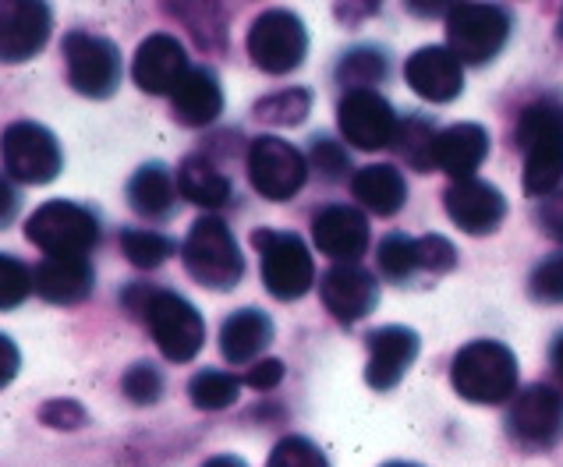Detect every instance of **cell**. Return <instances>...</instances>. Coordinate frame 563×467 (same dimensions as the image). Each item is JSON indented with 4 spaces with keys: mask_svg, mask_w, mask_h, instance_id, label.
<instances>
[{
    "mask_svg": "<svg viewBox=\"0 0 563 467\" xmlns=\"http://www.w3.org/2000/svg\"><path fill=\"white\" fill-rule=\"evenodd\" d=\"M124 309L146 322L164 358L185 365L202 351V341H206L202 315L196 312V304L185 301L181 294L159 291V287H150V283H132L124 291Z\"/></svg>",
    "mask_w": 563,
    "mask_h": 467,
    "instance_id": "obj_1",
    "label": "cell"
},
{
    "mask_svg": "<svg viewBox=\"0 0 563 467\" xmlns=\"http://www.w3.org/2000/svg\"><path fill=\"white\" fill-rule=\"evenodd\" d=\"M518 146L525 153V191L528 196H553L563 185V107L539 100L521 110Z\"/></svg>",
    "mask_w": 563,
    "mask_h": 467,
    "instance_id": "obj_2",
    "label": "cell"
},
{
    "mask_svg": "<svg viewBox=\"0 0 563 467\" xmlns=\"http://www.w3.org/2000/svg\"><path fill=\"white\" fill-rule=\"evenodd\" d=\"M450 382L468 404H504L518 390V358L500 341H475L457 351Z\"/></svg>",
    "mask_w": 563,
    "mask_h": 467,
    "instance_id": "obj_3",
    "label": "cell"
},
{
    "mask_svg": "<svg viewBox=\"0 0 563 467\" xmlns=\"http://www.w3.org/2000/svg\"><path fill=\"white\" fill-rule=\"evenodd\" d=\"M181 255L188 277L209 287V291H234L245 277V259H241L238 241L228 223L217 216H202L191 223Z\"/></svg>",
    "mask_w": 563,
    "mask_h": 467,
    "instance_id": "obj_4",
    "label": "cell"
},
{
    "mask_svg": "<svg viewBox=\"0 0 563 467\" xmlns=\"http://www.w3.org/2000/svg\"><path fill=\"white\" fill-rule=\"evenodd\" d=\"M25 237L46 259H86L100 241V220L86 205L54 199L25 220Z\"/></svg>",
    "mask_w": 563,
    "mask_h": 467,
    "instance_id": "obj_5",
    "label": "cell"
},
{
    "mask_svg": "<svg viewBox=\"0 0 563 467\" xmlns=\"http://www.w3.org/2000/svg\"><path fill=\"white\" fill-rule=\"evenodd\" d=\"M252 245L260 248L263 283L277 301H298L312 291L316 266L309 245L291 231H255Z\"/></svg>",
    "mask_w": 563,
    "mask_h": 467,
    "instance_id": "obj_6",
    "label": "cell"
},
{
    "mask_svg": "<svg viewBox=\"0 0 563 467\" xmlns=\"http://www.w3.org/2000/svg\"><path fill=\"white\" fill-rule=\"evenodd\" d=\"M510 36V14L496 4H454L446 11V51L461 64H489Z\"/></svg>",
    "mask_w": 563,
    "mask_h": 467,
    "instance_id": "obj_7",
    "label": "cell"
},
{
    "mask_svg": "<svg viewBox=\"0 0 563 467\" xmlns=\"http://www.w3.org/2000/svg\"><path fill=\"white\" fill-rule=\"evenodd\" d=\"M64 64L68 82L86 100H110L121 82V51L107 36L75 29L64 36Z\"/></svg>",
    "mask_w": 563,
    "mask_h": 467,
    "instance_id": "obj_8",
    "label": "cell"
},
{
    "mask_svg": "<svg viewBox=\"0 0 563 467\" xmlns=\"http://www.w3.org/2000/svg\"><path fill=\"white\" fill-rule=\"evenodd\" d=\"M0 164L22 185H51L64 167V156L51 127L14 121L0 135Z\"/></svg>",
    "mask_w": 563,
    "mask_h": 467,
    "instance_id": "obj_9",
    "label": "cell"
},
{
    "mask_svg": "<svg viewBox=\"0 0 563 467\" xmlns=\"http://www.w3.org/2000/svg\"><path fill=\"white\" fill-rule=\"evenodd\" d=\"M305 51H309V32L295 11H263L249 29V57L266 75H287L301 68Z\"/></svg>",
    "mask_w": 563,
    "mask_h": 467,
    "instance_id": "obj_10",
    "label": "cell"
},
{
    "mask_svg": "<svg viewBox=\"0 0 563 467\" xmlns=\"http://www.w3.org/2000/svg\"><path fill=\"white\" fill-rule=\"evenodd\" d=\"M305 177H309V164L305 156L277 135H263L249 146V181L269 202H287L295 199Z\"/></svg>",
    "mask_w": 563,
    "mask_h": 467,
    "instance_id": "obj_11",
    "label": "cell"
},
{
    "mask_svg": "<svg viewBox=\"0 0 563 467\" xmlns=\"http://www.w3.org/2000/svg\"><path fill=\"white\" fill-rule=\"evenodd\" d=\"M54 11L43 0H0V64H25L51 43Z\"/></svg>",
    "mask_w": 563,
    "mask_h": 467,
    "instance_id": "obj_12",
    "label": "cell"
},
{
    "mask_svg": "<svg viewBox=\"0 0 563 467\" xmlns=\"http://www.w3.org/2000/svg\"><path fill=\"white\" fill-rule=\"evenodd\" d=\"M336 124H341V135L351 146L373 153L390 146L400 121L379 92H347L336 107Z\"/></svg>",
    "mask_w": 563,
    "mask_h": 467,
    "instance_id": "obj_13",
    "label": "cell"
},
{
    "mask_svg": "<svg viewBox=\"0 0 563 467\" xmlns=\"http://www.w3.org/2000/svg\"><path fill=\"white\" fill-rule=\"evenodd\" d=\"M188 54L185 46L167 36V32H153L139 43L135 60H132V78L142 92L150 96H174V89L181 86V78L188 75Z\"/></svg>",
    "mask_w": 563,
    "mask_h": 467,
    "instance_id": "obj_14",
    "label": "cell"
},
{
    "mask_svg": "<svg viewBox=\"0 0 563 467\" xmlns=\"http://www.w3.org/2000/svg\"><path fill=\"white\" fill-rule=\"evenodd\" d=\"M514 436L528 446H553L563 436V393L553 386H528V390L514 400L510 411Z\"/></svg>",
    "mask_w": 563,
    "mask_h": 467,
    "instance_id": "obj_15",
    "label": "cell"
},
{
    "mask_svg": "<svg viewBox=\"0 0 563 467\" xmlns=\"http://www.w3.org/2000/svg\"><path fill=\"white\" fill-rule=\"evenodd\" d=\"M446 216L464 234H493L507 216V199L489 181H454L446 188Z\"/></svg>",
    "mask_w": 563,
    "mask_h": 467,
    "instance_id": "obj_16",
    "label": "cell"
},
{
    "mask_svg": "<svg viewBox=\"0 0 563 467\" xmlns=\"http://www.w3.org/2000/svg\"><path fill=\"white\" fill-rule=\"evenodd\" d=\"M312 241L336 266H351L368 248V223L351 205H327L312 220Z\"/></svg>",
    "mask_w": 563,
    "mask_h": 467,
    "instance_id": "obj_17",
    "label": "cell"
},
{
    "mask_svg": "<svg viewBox=\"0 0 563 467\" xmlns=\"http://www.w3.org/2000/svg\"><path fill=\"white\" fill-rule=\"evenodd\" d=\"M405 78H408V86L429 103H450V100H457L464 89L461 60L450 54L446 46L415 51L405 64Z\"/></svg>",
    "mask_w": 563,
    "mask_h": 467,
    "instance_id": "obj_18",
    "label": "cell"
},
{
    "mask_svg": "<svg viewBox=\"0 0 563 467\" xmlns=\"http://www.w3.org/2000/svg\"><path fill=\"white\" fill-rule=\"evenodd\" d=\"M379 283L362 266H333L323 277V304L336 322H358L376 309Z\"/></svg>",
    "mask_w": 563,
    "mask_h": 467,
    "instance_id": "obj_19",
    "label": "cell"
},
{
    "mask_svg": "<svg viewBox=\"0 0 563 467\" xmlns=\"http://www.w3.org/2000/svg\"><path fill=\"white\" fill-rule=\"evenodd\" d=\"M418 354V333L408 326H383L368 336V368L365 379L373 390H390L411 368Z\"/></svg>",
    "mask_w": 563,
    "mask_h": 467,
    "instance_id": "obj_20",
    "label": "cell"
},
{
    "mask_svg": "<svg viewBox=\"0 0 563 467\" xmlns=\"http://www.w3.org/2000/svg\"><path fill=\"white\" fill-rule=\"evenodd\" d=\"M489 156V132L482 124H454L437 135L432 164L454 181H472V174L486 164Z\"/></svg>",
    "mask_w": 563,
    "mask_h": 467,
    "instance_id": "obj_21",
    "label": "cell"
},
{
    "mask_svg": "<svg viewBox=\"0 0 563 467\" xmlns=\"http://www.w3.org/2000/svg\"><path fill=\"white\" fill-rule=\"evenodd\" d=\"M96 273L89 259H43L32 269V291L51 304H78L92 294Z\"/></svg>",
    "mask_w": 563,
    "mask_h": 467,
    "instance_id": "obj_22",
    "label": "cell"
},
{
    "mask_svg": "<svg viewBox=\"0 0 563 467\" xmlns=\"http://www.w3.org/2000/svg\"><path fill=\"white\" fill-rule=\"evenodd\" d=\"M170 100H174V118H178L181 124H188V127H206V124H213L220 118V110H223V89H220L213 71L191 68L181 78V86L174 89Z\"/></svg>",
    "mask_w": 563,
    "mask_h": 467,
    "instance_id": "obj_23",
    "label": "cell"
},
{
    "mask_svg": "<svg viewBox=\"0 0 563 467\" xmlns=\"http://www.w3.org/2000/svg\"><path fill=\"white\" fill-rule=\"evenodd\" d=\"M273 341V322L260 309H241L220 326V354L231 365H249L252 358L269 347Z\"/></svg>",
    "mask_w": 563,
    "mask_h": 467,
    "instance_id": "obj_24",
    "label": "cell"
},
{
    "mask_svg": "<svg viewBox=\"0 0 563 467\" xmlns=\"http://www.w3.org/2000/svg\"><path fill=\"white\" fill-rule=\"evenodd\" d=\"M128 202H132L139 216L164 220L178 205V185H174V177L164 164H146L128 181Z\"/></svg>",
    "mask_w": 563,
    "mask_h": 467,
    "instance_id": "obj_25",
    "label": "cell"
},
{
    "mask_svg": "<svg viewBox=\"0 0 563 467\" xmlns=\"http://www.w3.org/2000/svg\"><path fill=\"white\" fill-rule=\"evenodd\" d=\"M351 191H355V199L376 216H394L408 199L405 177H400V170L390 164H373V167L358 170L355 181H351Z\"/></svg>",
    "mask_w": 563,
    "mask_h": 467,
    "instance_id": "obj_26",
    "label": "cell"
},
{
    "mask_svg": "<svg viewBox=\"0 0 563 467\" xmlns=\"http://www.w3.org/2000/svg\"><path fill=\"white\" fill-rule=\"evenodd\" d=\"M178 191L202 209H220L231 202V181L206 156H185L178 167Z\"/></svg>",
    "mask_w": 563,
    "mask_h": 467,
    "instance_id": "obj_27",
    "label": "cell"
},
{
    "mask_svg": "<svg viewBox=\"0 0 563 467\" xmlns=\"http://www.w3.org/2000/svg\"><path fill=\"white\" fill-rule=\"evenodd\" d=\"M312 110V92L309 89H284L273 92L266 100L255 103V118L273 127H295L305 121V114Z\"/></svg>",
    "mask_w": 563,
    "mask_h": 467,
    "instance_id": "obj_28",
    "label": "cell"
},
{
    "mask_svg": "<svg viewBox=\"0 0 563 467\" xmlns=\"http://www.w3.org/2000/svg\"><path fill=\"white\" fill-rule=\"evenodd\" d=\"M336 78H341V86H347V92H373V86L386 78V57L373 46L351 51L336 68Z\"/></svg>",
    "mask_w": 563,
    "mask_h": 467,
    "instance_id": "obj_29",
    "label": "cell"
},
{
    "mask_svg": "<svg viewBox=\"0 0 563 467\" xmlns=\"http://www.w3.org/2000/svg\"><path fill=\"white\" fill-rule=\"evenodd\" d=\"M121 252H124V259L132 266L156 269L174 255V241L167 234H156V231L128 227V231H121Z\"/></svg>",
    "mask_w": 563,
    "mask_h": 467,
    "instance_id": "obj_30",
    "label": "cell"
},
{
    "mask_svg": "<svg viewBox=\"0 0 563 467\" xmlns=\"http://www.w3.org/2000/svg\"><path fill=\"white\" fill-rule=\"evenodd\" d=\"M238 390L241 382L228 373H220V368H206V373H199L196 379L188 382V397L191 404H196L199 411H223L231 408L238 400Z\"/></svg>",
    "mask_w": 563,
    "mask_h": 467,
    "instance_id": "obj_31",
    "label": "cell"
},
{
    "mask_svg": "<svg viewBox=\"0 0 563 467\" xmlns=\"http://www.w3.org/2000/svg\"><path fill=\"white\" fill-rule=\"evenodd\" d=\"M437 135L440 132H432V124L429 121H405V124H397V135H394V146L397 153L408 159L411 167L418 170H432L437 164H432V149H437Z\"/></svg>",
    "mask_w": 563,
    "mask_h": 467,
    "instance_id": "obj_32",
    "label": "cell"
},
{
    "mask_svg": "<svg viewBox=\"0 0 563 467\" xmlns=\"http://www.w3.org/2000/svg\"><path fill=\"white\" fill-rule=\"evenodd\" d=\"M32 294V269L14 259V255L0 252V312H11Z\"/></svg>",
    "mask_w": 563,
    "mask_h": 467,
    "instance_id": "obj_33",
    "label": "cell"
},
{
    "mask_svg": "<svg viewBox=\"0 0 563 467\" xmlns=\"http://www.w3.org/2000/svg\"><path fill=\"white\" fill-rule=\"evenodd\" d=\"M379 269L390 280H408L418 269V245L408 234H386L379 245Z\"/></svg>",
    "mask_w": 563,
    "mask_h": 467,
    "instance_id": "obj_34",
    "label": "cell"
},
{
    "mask_svg": "<svg viewBox=\"0 0 563 467\" xmlns=\"http://www.w3.org/2000/svg\"><path fill=\"white\" fill-rule=\"evenodd\" d=\"M121 390H124L128 400H132V404L150 408V404H156V400H159V393H164V376H159V368H156V365L139 362V365H132V368L124 373Z\"/></svg>",
    "mask_w": 563,
    "mask_h": 467,
    "instance_id": "obj_35",
    "label": "cell"
},
{
    "mask_svg": "<svg viewBox=\"0 0 563 467\" xmlns=\"http://www.w3.org/2000/svg\"><path fill=\"white\" fill-rule=\"evenodd\" d=\"M266 467H330V464L316 443H309L305 436H287L273 446Z\"/></svg>",
    "mask_w": 563,
    "mask_h": 467,
    "instance_id": "obj_36",
    "label": "cell"
},
{
    "mask_svg": "<svg viewBox=\"0 0 563 467\" xmlns=\"http://www.w3.org/2000/svg\"><path fill=\"white\" fill-rule=\"evenodd\" d=\"M532 298L536 301H545V304H560L563 301V252L560 255H550L545 263L536 266L532 273Z\"/></svg>",
    "mask_w": 563,
    "mask_h": 467,
    "instance_id": "obj_37",
    "label": "cell"
},
{
    "mask_svg": "<svg viewBox=\"0 0 563 467\" xmlns=\"http://www.w3.org/2000/svg\"><path fill=\"white\" fill-rule=\"evenodd\" d=\"M40 422L46 429H60V432H75L86 425V408L78 404V400H46V404L40 408Z\"/></svg>",
    "mask_w": 563,
    "mask_h": 467,
    "instance_id": "obj_38",
    "label": "cell"
},
{
    "mask_svg": "<svg viewBox=\"0 0 563 467\" xmlns=\"http://www.w3.org/2000/svg\"><path fill=\"white\" fill-rule=\"evenodd\" d=\"M418 245V269H429V273H446L454 269L457 263V252L450 245L446 237L440 234H426L422 241H415Z\"/></svg>",
    "mask_w": 563,
    "mask_h": 467,
    "instance_id": "obj_39",
    "label": "cell"
},
{
    "mask_svg": "<svg viewBox=\"0 0 563 467\" xmlns=\"http://www.w3.org/2000/svg\"><path fill=\"white\" fill-rule=\"evenodd\" d=\"M312 170H319L327 181H336L347 170V156L341 153V146H333L330 138H319L312 146Z\"/></svg>",
    "mask_w": 563,
    "mask_h": 467,
    "instance_id": "obj_40",
    "label": "cell"
},
{
    "mask_svg": "<svg viewBox=\"0 0 563 467\" xmlns=\"http://www.w3.org/2000/svg\"><path fill=\"white\" fill-rule=\"evenodd\" d=\"M280 379H284V362H277V358L255 362L245 373V382L252 386V390H273Z\"/></svg>",
    "mask_w": 563,
    "mask_h": 467,
    "instance_id": "obj_41",
    "label": "cell"
},
{
    "mask_svg": "<svg viewBox=\"0 0 563 467\" xmlns=\"http://www.w3.org/2000/svg\"><path fill=\"white\" fill-rule=\"evenodd\" d=\"M19 368H22V351L19 344L11 341L8 333H0V390L19 376Z\"/></svg>",
    "mask_w": 563,
    "mask_h": 467,
    "instance_id": "obj_42",
    "label": "cell"
},
{
    "mask_svg": "<svg viewBox=\"0 0 563 467\" xmlns=\"http://www.w3.org/2000/svg\"><path fill=\"white\" fill-rule=\"evenodd\" d=\"M542 227L550 231V237L563 241V191H556L553 199H545V205H542Z\"/></svg>",
    "mask_w": 563,
    "mask_h": 467,
    "instance_id": "obj_43",
    "label": "cell"
},
{
    "mask_svg": "<svg viewBox=\"0 0 563 467\" xmlns=\"http://www.w3.org/2000/svg\"><path fill=\"white\" fill-rule=\"evenodd\" d=\"M14 216H19V191H14V185L0 174V231H4Z\"/></svg>",
    "mask_w": 563,
    "mask_h": 467,
    "instance_id": "obj_44",
    "label": "cell"
},
{
    "mask_svg": "<svg viewBox=\"0 0 563 467\" xmlns=\"http://www.w3.org/2000/svg\"><path fill=\"white\" fill-rule=\"evenodd\" d=\"M550 362H553V373H556V379H560V386H563V333H560L556 341H553Z\"/></svg>",
    "mask_w": 563,
    "mask_h": 467,
    "instance_id": "obj_45",
    "label": "cell"
},
{
    "mask_svg": "<svg viewBox=\"0 0 563 467\" xmlns=\"http://www.w3.org/2000/svg\"><path fill=\"white\" fill-rule=\"evenodd\" d=\"M202 467H245V460H238L231 454H220V457H209Z\"/></svg>",
    "mask_w": 563,
    "mask_h": 467,
    "instance_id": "obj_46",
    "label": "cell"
},
{
    "mask_svg": "<svg viewBox=\"0 0 563 467\" xmlns=\"http://www.w3.org/2000/svg\"><path fill=\"white\" fill-rule=\"evenodd\" d=\"M383 467H418V464H405V460H394V464H383Z\"/></svg>",
    "mask_w": 563,
    "mask_h": 467,
    "instance_id": "obj_47",
    "label": "cell"
}]
</instances>
